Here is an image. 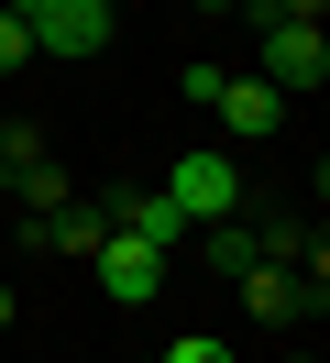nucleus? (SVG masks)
<instances>
[{
	"label": "nucleus",
	"mask_w": 330,
	"mask_h": 363,
	"mask_svg": "<svg viewBox=\"0 0 330 363\" xmlns=\"http://www.w3.org/2000/svg\"><path fill=\"white\" fill-rule=\"evenodd\" d=\"M22 33H33V55H55V67H88V55H110V33H121V11L110 0H11Z\"/></svg>",
	"instance_id": "3"
},
{
	"label": "nucleus",
	"mask_w": 330,
	"mask_h": 363,
	"mask_svg": "<svg viewBox=\"0 0 330 363\" xmlns=\"http://www.w3.org/2000/svg\"><path fill=\"white\" fill-rule=\"evenodd\" d=\"M209 111H220V133H231V143H264V133L286 121V99L264 89V77H220V99H209Z\"/></svg>",
	"instance_id": "8"
},
{
	"label": "nucleus",
	"mask_w": 330,
	"mask_h": 363,
	"mask_svg": "<svg viewBox=\"0 0 330 363\" xmlns=\"http://www.w3.org/2000/svg\"><path fill=\"white\" fill-rule=\"evenodd\" d=\"M154 363H231V352H220L209 330H187V341H165V352H154Z\"/></svg>",
	"instance_id": "12"
},
{
	"label": "nucleus",
	"mask_w": 330,
	"mask_h": 363,
	"mask_svg": "<svg viewBox=\"0 0 330 363\" xmlns=\"http://www.w3.org/2000/svg\"><path fill=\"white\" fill-rule=\"evenodd\" d=\"M198 253H209L220 275H253V264H264V231H253V220H220V231H198Z\"/></svg>",
	"instance_id": "10"
},
{
	"label": "nucleus",
	"mask_w": 330,
	"mask_h": 363,
	"mask_svg": "<svg viewBox=\"0 0 330 363\" xmlns=\"http://www.w3.org/2000/svg\"><path fill=\"white\" fill-rule=\"evenodd\" d=\"M297 363H308V352H297Z\"/></svg>",
	"instance_id": "15"
},
{
	"label": "nucleus",
	"mask_w": 330,
	"mask_h": 363,
	"mask_svg": "<svg viewBox=\"0 0 330 363\" xmlns=\"http://www.w3.org/2000/svg\"><path fill=\"white\" fill-rule=\"evenodd\" d=\"M22 242H33V253H66V264H88V253L110 242V199H55V209H22Z\"/></svg>",
	"instance_id": "5"
},
{
	"label": "nucleus",
	"mask_w": 330,
	"mask_h": 363,
	"mask_svg": "<svg viewBox=\"0 0 330 363\" xmlns=\"http://www.w3.org/2000/svg\"><path fill=\"white\" fill-rule=\"evenodd\" d=\"M242 199H253V187H242V165L220 155V143H198V155H176V165H165V209H176L187 231L242 220Z\"/></svg>",
	"instance_id": "2"
},
{
	"label": "nucleus",
	"mask_w": 330,
	"mask_h": 363,
	"mask_svg": "<svg viewBox=\"0 0 330 363\" xmlns=\"http://www.w3.org/2000/svg\"><path fill=\"white\" fill-rule=\"evenodd\" d=\"M231 11H253V33H264V89L275 99H319V77H330V45H319V23H286L275 0H231Z\"/></svg>",
	"instance_id": "1"
},
{
	"label": "nucleus",
	"mask_w": 330,
	"mask_h": 363,
	"mask_svg": "<svg viewBox=\"0 0 330 363\" xmlns=\"http://www.w3.org/2000/svg\"><path fill=\"white\" fill-rule=\"evenodd\" d=\"M11 319H22V297H11V286H0V330H11Z\"/></svg>",
	"instance_id": "14"
},
{
	"label": "nucleus",
	"mask_w": 330,
	"mask_h": 363,
	"mask_svg": "<svg viewBox=\"0 0 330 363\" xmlns=\"http://www.w3.org/2000/svg\"><path fill=\"white\" fill-rule=\"evenodd\" d=\"M275 11H286V23H319V11H330V0H275Z\"/></svg>",
	"instance_id": "13"
},
{
	"label": "nucleus",
	"mask_w": 330,
	"mask_h": 363,
	"mask_svg": "<svg viewBox=\"0 0 330 363\" xmlns=\"http://www.w3.org/2000/svg\"><path fill=\"white\" fill-rule=\"evenodd\" d=\"M44 165H55V155H44V133H33V121H0V187H33Z\"/></svg>",
	"instance_id": "9"
},
{
	"label": "nucleus",
	"mask_w": 330,
	"mask_h": 363,
	"mask_svg": "<svg viewBox=\"0 0 330 363\" xmlns=\"http://www.w3.org/2000/svg\"><path fill=\"white\" fill-rule=\"evenodd\" d=\"M22 67H33V33H22V11L0 0V77H22Z\"/></svg>",
	"instance_id": "11"
},
{
	"label": "nucleus",
	"mask_w": 330,
	"mask_h": 363,
	"mask_svg": "<svg viewBox=\"0 0 330 363\" xmlns=\"http://www.w3.org/2000/svg\"><path fill=\"white\" fill-rule=\"evenodd\" d=\"M88 264H99V297H110V308H154V297H165V253H143V242H132V231H110V242L99 253H88Z\"/></svg>",
	"instance_id": "6"
},
{
	"label": "nucleus",
	"mask_w": 330,
	"mask_h": 363,
	"mask_svg": "<svg viewBox=\"0 0 330 363\" xmlns=\"http://www.w3.org/2000/svg\"><path fill=\"white\" fill-rule=\"evenodd\" d=\"M231 286H242V308H253L264 330H297L330 297V275H319V242H308V264H253V275H231Z\"/></svg>",
	"instance_id": "4"
},
{
	"label": "nucleus",
	"mask_w": 330,
	"mask_h": 363,
	"mask_svg": "<svg viewBox=\"0 0 330 363\" xmlns=\"http://www.w3.org/2000/svg\"><path fill=\"white\" fill-rule=\"evenodd\" d=\"M99 199H110V231H132V242H143V253H165V264L198 242V231L165 209V187H99Z\"/></svg>",
	"instance_id": "7"
}]
</instances>
